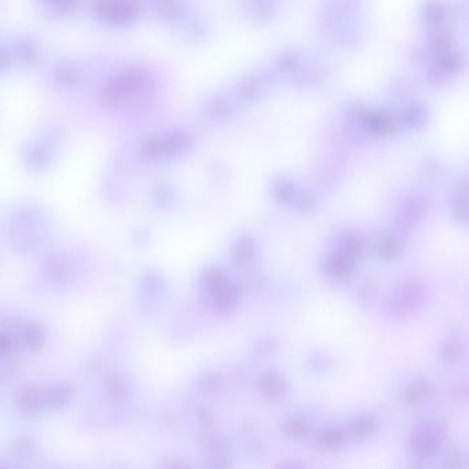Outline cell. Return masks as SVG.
Listing matches in <instances>:
<instances>
[{
  "instance_id": "6da1fadb",
  "label": "cell",
  "mask_w": 469,
  "mask_h": 469,
  "mask_svg": "<svg viewBox=\"0 0 469 469\" xmlns=\"http://www.w3.org/2000/svg\"><path fill=\"white\" fill-rule=\"evenodd\" d=\"M341 439V436L339 435V432H330L328 435H325V442H328L329 445H336Z\"/></svg>"
}]
</instances>
